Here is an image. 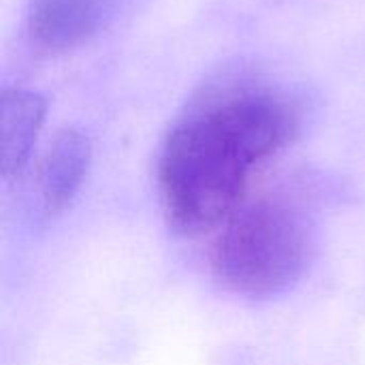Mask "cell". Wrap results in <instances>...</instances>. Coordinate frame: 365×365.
I'll use <instances>...</instances> for the list:
<instances>
[{
	"label": "cell",
	"mask_w": 365,
	"mask_h": 365,
	"mask_svg": "<svg viewBox=\"0 0 365 365\" xmlns=\"http://www.w3.org/2000/svg\"><path fill=\"white\" fill-rule=\"evenodd\" d=\"M299 124L297 103L265 86H231L195 103L169 130L158 158L167 225L184 237L222 227Z\"/></svg>",
	"instance_id": "6da1fadb"
},
{
	"label": "cell",
	"mask_w": 365,
	"mask_h": 365,
	"mask_svg": "<svg viewBox=\"0 0 365 365\" xmlns=\"http://www.w3.org/2000/svg\"><path fill=\"white\" fill-rule=\"evenodd\" d=\"M314 225L284 195L244 203L220 229L210 267L216 282L246 299H272L293 289L314 257Z\"/></svg>",
	"instance_id": "7a4b0ae2"
},
{
	"label": "cell",
	"mask_w": 365,
	"mask_h": 365,
	"mask_svg": "<svg viewBox=\"0 0 365 365\" xmlns=\"http://www.w3.org/2000/svg\"><path fill=\"white\" fill-rule=\"evenodd\" d=\"M111 0H28V34L43 51L88 43L105 24Z\"/></svg>",
	"instance_id": "3957f363"
},
{
	"label": "cell",
	"mask_w": 365,
	"mask_h": 365,
	"mask_svg": "<svg viewBox=\"0 0 365 365\" xmlns=\"http://www.w3.org/2000/svg\"><path fill=\"white\" fill-rule=\"evenodd\" d=\"M90 156V139L83 133L66 128L56 135L36 169L38 205L47 218H56L71 207L86 180Z\"/></svg>",
	"instance_id": "277c9868"
},
{
	"label": "cell",
	"mask_w": 365,
	"mask_h": 365,
	"mask_svg": "<svg viewBox=\"0 0 365 365\" xmlns=\"http://www.w3.org/2000/svg\"><path fill=\"white\" fill-rule=\"evenodd\" d=\"M47 103L41 94L21 88H4L0 101V148L2 178H17L30 160L43 128Z\"/></svg>",
	"instance_id": "5b68a950"
}]
</instances>
